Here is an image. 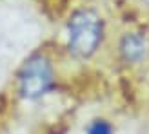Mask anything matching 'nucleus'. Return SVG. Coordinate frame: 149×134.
<instances>
[{
  "label": "nucleus",
  "instance_id": "1",
  "mask_svg": "<svg viewBox=\"0 0 149 134\" xmlns=\"http://www.w3.org/2000/svg\"><path fill=\"white\" fill-rule=\"evenodd\" d=\"M104 26L100 17L91 9H80L68 22V47L77 58H89L102 44Z\"/></svg>",
  "mask_w": 149,
  "mask_h": 134
},
{
  "label": "nucleus",
  "instance_id": "2",
  "mask_svg": "<svg viewBox=\"0 0 149 134\" xmlns=\"http://www.w3.org/2000/svg\"><path fill=\"white\" fill-rule=\"evenodd\" d=\"M55 87V69L46 55H33L17 74V91L22 100L36 102Z\"/></svg>",
  "mask_w": 149,
  "mask_h": 134
},
{
  "label": "nucleus",
  "instance_id": "3",
  "mask_svg": "<svg viewBox=\"0 0 149 134\" xmlns=\"http://www.w3.org/2000/svg\"><path fill=\"white\" fill-rule=\"evenodd\" d=\"M120 56L125 64H136L146 56V40L136 33H127L120 42Z\"/></svg>",
  "mask_w": 149,
  "mask_h": 134
},
{
  "label": "nucleus",
  "instance_id": "4",
  "mask_svg": "<svg viewBox=\"0 0 149 134\" xmlns=\"http://www.w3.org/2000/svg\"><path fill=\"white\" fill-rule=\"evenodd\" d=\"M86 134H115V127L104 118H95L87 123Z\"/></svg>",
  "mask_w": 149,
  "mask_h": 134
}]
</instances>
